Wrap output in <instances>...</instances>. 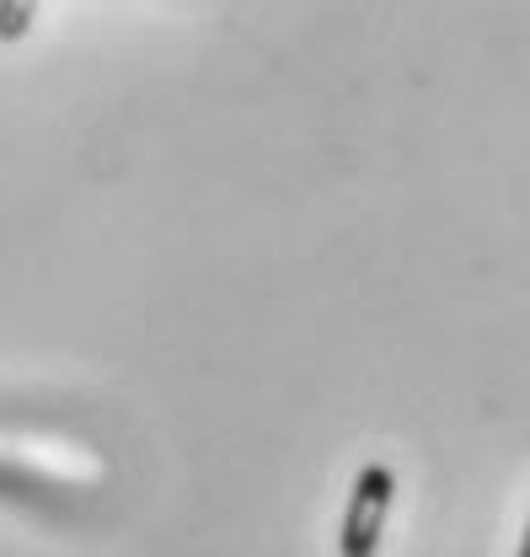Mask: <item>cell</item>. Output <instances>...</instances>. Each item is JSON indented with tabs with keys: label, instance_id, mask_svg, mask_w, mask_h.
Listing matches in <instances>:
<instances>
[{
	"label": "cell",
	"instance_id": "obj_1",
	"mask_svg": "<svg viewBox=\"0 0 530 557\" xmlns=\"http://www.w3.org/2000/svg\"><path fill=\"white\" fill-rule=\"evenodd\" d=\"M392 498H397V478H392V467H386V461L359 467V478H354V487H348L343 525H337V553L343 557H375L381 553Z\"/></svg>",
	"mask_w": 530,
	"mask_h": 557
},
{
	"label": "cell",
	"instance_id": "obj_2",
	"mask_svg": "<svg viewBox=\"0 0 530 557\" xmlns=\"http://www.w3.org/2000/svg\"><path fill=\"white\" fill-rule=\"evenodd\" d=\"M38 0H0V44H22L33 33Z\"/></svg>",
	"mask_w": 530,
	"mask_h": 557
},
{
	"label": "cell",
	"instance_id": "obj_3",
	"mask_svg": "<svg viewBox=\"0 0 530 557\" xmlns=\"http://www.w3.org/2000/svg\"><path fill=\"white\" fill-rule=\"evenodd\" d=\"M520 557H530V520H526V536H520Z\"/></svg>",
	"mask_w": 530,
	"mask_h": 557
}]
</instances>
